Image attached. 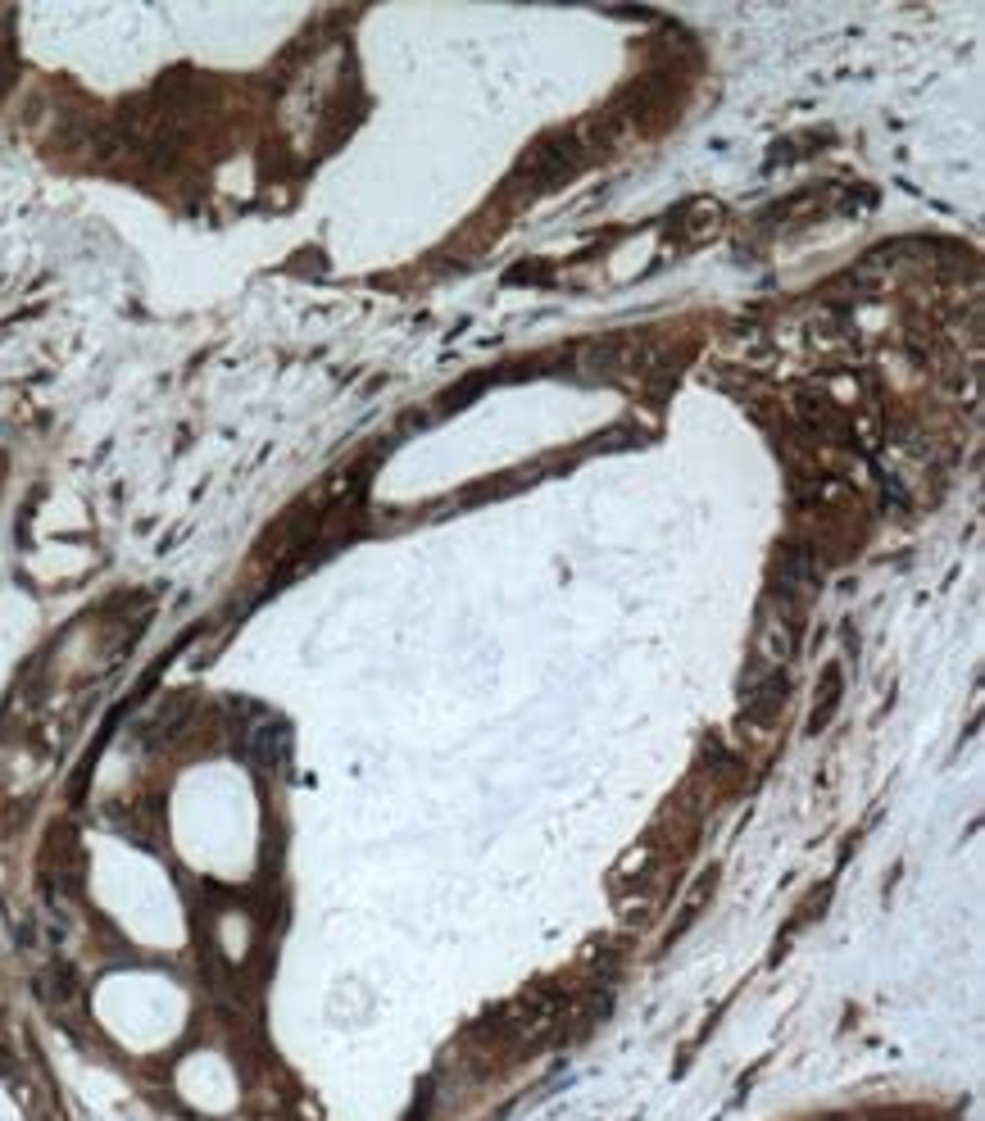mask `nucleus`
Wrapping results in <instances>:
<instances>
[{"instance_id":"nucleus-2","label":"nucleus","mask_w":985,"mask_h":1121,"mask_svg":"<svg viewBox=\"0 0 985 1121\" xmlns=\"http://www.w3.org/2000/svg\"><path fill=\"white\" fill-rule=\"evenodd\" d=\"M799 645V622L781 618L772 608H763L759 618V641H754V668H781Z\"/></svg>"},{"instance_id":"nucleus-5","label":"nucleus","mask_w":985,"mask_h":1121,"mask_svg":"<svg viewBox=\"0 0 985 1121\" xmlns=\"http://www.w3.org/2000/svg\"><path fill=\"white\" fill-rule=\"evenodd\" d=\"M841 700H845V672H841V664H831V668L822 672V691H818V700H813V713H808V731H813V735L826 731L831 718H836Z\"/></svg>"},{"instance_id":"nucleus-7","label":"nucleus","mask_w":985,"mask_h":1121,"mask_svg":"<svg viewBox=\"0 0 985 1121\" xmlns=\"http://www.w3.org/2000/svg\"><path fill=\"white\" fill-rule=\"evenodd\" d=\"M799 414L813 431H822V437H841V427H845L841 410L826 395H799Z\"/></svg>"},{"instance_id":"nucleus-4","label":"nucleus","mask_w":985,"mask_h":1121,"mask_svg":"<svg viewBox=\"0 0 985 1121\" xmlns=\"http://www.w3.org/2000/svg\"><path fill=\"white\" fill-rule=\"evenodd\" d=\"M718 227H722V210L714 205V200H691L686 210H677L672 237H677L681 245H699V241H709Z\"/></svg>"},{"instance_id":"nucleus-6","label":"nucleus","mask_w":985,"mask_h":1121,"mask_svg":"<svg viewBox=\"0 0 985 1121\" xmlns=\"http://www.w3.org/2000/svg\"><path fill=\"white\" fill-rule=\"evenodd\" d=\"M714 890H718V872H704V877L691 885V895H686V904H681L677 922L668 927V945H677V940H681V935H686V931L695 927V917L704 912V904L714 899Z\"/></svg>"},{"instance_id":"nucleus-1","label":"nucleus","mask_w":985,"mask_h":1121,"mask_svg":"<svg viewBox=\"0 0 985 1121\" xmlns=\"http://www.w3.org/2000/svg\"><path fill=\"white\" fill-rule=\"evenodd\" d=\"M786 700H791L786 668H749V677L741 685V718L763 731V727H772L781 718Z\"/></svg>"},{"instance_id":"nucleus-3","label":"nucleus","mask_w":985,"mask_h":1121,"mask_svg":"<svg viewBox=\"0 0 985 1121\" xmlns=\"http://www.w3.org/2000/svg\"><path fill=\"white\" fill-rule=\"evenodd\" d=\"M245 754L255 758L260 768H287V758H291V727L277 722V718L250 722V731H245Z\"/></svg>"}]
</instances>
